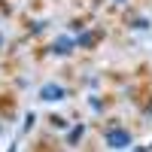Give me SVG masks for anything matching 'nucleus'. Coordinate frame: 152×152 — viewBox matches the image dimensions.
Wrapping results in <instances>:
<instances>
[{
  "label": "nucleus",
  "instance_id": "1",
  "mask_svg": "<svg viewBox=\"0 0 152 152\" xmlns=\"http://www.w3.org/2000/svg\"><path fill=\"white\" fill-rule=\"evenodd\" d=\"M107 146H113V149H128L131 146V134L125 131V128H113V131H107Z\"/></svg>",
  "mask_w": 152,
  "mask_h": 152
},
{
  "label": "nucleus",
  "instance_id": "2",
  "mask_svg": "<svg viewBox=\"0 0 152 152\" xmlns=\"http://www.w3.org/2000/svg\"><path fill=\"white\" fill-rule=\"evenodd\" d=\"M64 88H61V85H55V82H46L43 88H40V97L46 100V104H55V100H64Z\"/></svg>",
  "mask_w": 152,
  "mask_h": 152
},
{
  "label": "nucleus",
  "instance_id": "3",
  "mask_svg": "<svg viewBox=\"0 0 152 152\" xmlns=\"http://www.w3.org/2000/svg\"><path fill=\"white\" fill-rule=\"evenodd\" d=\"M52 52L55 55H70L73 52V40H70V37H58L55 46H52Z\"/></svg>",
  "mask_w": 152,
  "mask_h": 152
},
{
  "label": "nucleus",
  "instance_id": "4",
  "mask_svg": "<svg viewBox=\"0 0 152 152\" xmlns=\"http://www.w3.org/2000/svg\"><path fill=\"white\" fill-rule=\"evenodd\" d=\"M94 40H97V37H94V34H82V37H79V43H82V46H91Z\"/></svg>",
  "mask_w": 152,
  "mask_h": 152
},
{
  "label": "nucleus",
  "instance_id": "5",
  "mask_svg": "<svg viewBox=\"0 0 152 152\" xmlns=\"http://www.w3.org/2000/svg\"><path fill=\"white\" fill-rule=\"evenodd\" d=\"M116 3H125V0H116Z\"/></svg>",
  "mask_w": 152,
  "mask_h": 152
},
{
  "label": "nucleus",
  "instance_id": "6",
  "mask_svg": "<svg viewBox=\"0 0 152 152\" xmlns=\"http://www.w3.org/2000/svg\"><path fill=\"white\" fill-rule=\"evenodd\" d=\"M0 43H3V37H0Z\"/></svg>",
  "mask_w": 152,
  "mask_h": 152
}]
</instances>
